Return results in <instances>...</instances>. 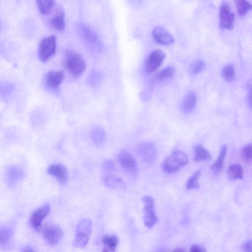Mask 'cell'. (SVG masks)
Segmentation results:
<instances>
[{
	"mask_svg": "<svg viewBox=\"0 0 252 252\" xmlns=\"http://www.w3.org/2000/svg\"><path fill=\"white\" fill-rule=\"evenodd\" d=\"M13 236L12 230L7 227H3L0 229V246L5 247L11 241Z\"/></svg>",
	"mask_w": 252,
	"mask_h": 252,
	"instance_id": "484cf974",
	"label": "cell"
},
{
	"mask_svg": "<svg viewBox=\"0 0 252 252\" xmlns=\"http://www.w3.org/2000/svg\"><path fill=\"white\" fill-rule=\"evenodd\" d=\"M211 158V156L210 153L202 146L197 145L195 147L193 158L194 162L207 160Z\"/></svg>",
	"mask_w": 252,
	"mask_h": 252,
	"instance_id": "cb8c5ba5",
	"label": "cell"
},
{
	"mask_svg": "<svg viewBox=\"0 0 252 252\" xmlns=\"http://www.w3.org/2000/svg\"><path fill=\"white\" fill-rule=\"evenodd\" d=\"M37 5L40 13L42 15H48L54 10L55 0H36Z\"/></svg>",
	"mask_w": 252,
	"mask_h": 252,
	"instance_id": "7402d4cb",
	"label": "cell"
},
{
	"mask_svg": "<svg viewBox=\"0 0 252 252\" xmlns=\"http://www.w3.org/2000/svg\"><path fill=\"white\" fill-rule=\"evenodd\" d=\"M200 175V171L195 172L188 180L187 183V189H195L199 188L198 179Z\"/></svg>",
	"mask_w": 252,
	"mask_h": 252,
	"instance_id": "f546056e",
	"label": "cell"
},
{
	"mask_svg": "<svg viewBox=\"0 0 252 252\" xmlns=\"http://www.w3.org/2000/svg\"><path fill=\"white\" fill-rule=\"evenodd\" d=\"M103 251L115 252L119 244V239L115 235H106L102 238Z\"/></svg>",
	"mask_w": 252,
	"mask_h": 252,
	"instance_id": "d6986e66",
	"label": "cell"
},
{
	"mask_svg": "<svg viewBox=\"0 0 252 252\" xmlns=\"http://www.w3.org/2000/svg\"><path fill=\"white\" fill-rule=\"evenodd\" d=\"M152 35L155 41L159 44L168 45L174 42L172 35L161 26L155 27L152 31Z\"/></svg>",
	"mask_w": 252,
	"mask_h": 252,
	"instance_id": "4fadbf2b",
	"label": "cell"
},
{
	"mask_svg": "<svg viewBox=\"0 0 252 252\" xmlns=\"http://www.w3.org/2000/svg\"><path fill=\"white\" fill-rule=\"evenodd\" d=\"M237 11L240 16L245 15L252 8L251 4L247 0H235Z\"/></svg>",
	"mask_w": 252,
	"mask_h": 252,
	"instance_id": "4316f807",
	"label": "cell"
},
{
	"mask_svg": "<svg viewBox=\"0 0 252 252\" xmlns=\"http://www.w3.org/2000/svg\"><path fill=\"white\" fill-rule=\"evenodd\" d=\"M51 27L58 31H63L65 28V14L63 9L57 7L50 20Z\"/></svg>",
	"mask_w": 252,
	"mask_h": 252,
	"instance_id": "9a60e30c",
	"label": "cell"
},
{
	"mask_svg": "<svg viewBox=\"0 0 252 252\" xmlns=\"http://www.w3.org/2000/svg\"><path fill=\"white\" fill-rule=\"evenodd\" d=\"M102 167L104 170L107 172H113L116 170L115 163L109 159L105 160L103 162Z\"/></svg>",
	"mask_w": 252,
	"mask_h": 252,
	"instance_id": "d6a6232c",
	"label": "cell"
},
{
	"mask_svg": "<svg viewBox=\"0 0 252 252\" xmlns=\"http://www.w3.org/2000/svg\"><path fill=\"white\" fill-rule=\"evenodd\" d=\"M196 102V96L193 92H189L184 97L181 105L182 111L185 113H189L192 111Z\"/></svg>",
	"mask_w": 252,
	"mask_h": 252,
	"instance_id": "e0dca14e",
	"label": "cell"
},
{
	"mask_svg": "<svg viewBox=\"0 0 252 252\" xmlns=\"http://www.w3.org/2000/svg\"><path fill=\"white\" fill-rule=\"evenodd\" d=\"M219 18L220 27L227 30L233 29L235 22V14L227 2L223 3L220 7Z\"/></svg>",
	"mask_w": 252,
	"mask_h": 252,
	"instance_id": "9c48e42d",
	"label": "cell"
},
{
	"mask_svg": "<svg viewBox=\"0 0 252 252\" xmlns=\"http://www.w3.org/2000/svg\"><path fill=\"white\" fill-rule=\"evenodd\" d=\"M42 235L48 245L55 246L62 239L63 232L59 225L55 224H48L43 228Z\"/></svg>",
	"mask_w": 252,
	"mask_h": 252,
	"instance_id": "8992f818",
	"label": "cell"
},
{
	"mask_svg": "<svg viewBox=\"0 0 252 252\" xmlns=\"http://www.w3.org/2000/svg\"><path fill=\"white\" fill-rule=\"evenodd\" d=\"M222 75L223 78L228 82L234 80L235 77L234 66L232 63H228L222 68Z\"/></svg>",
	"mask_w": 252,
	"mask_h": 252,
	"instance_id": "83f0119b",
	"label": "cell"
},
{
	"mask_svg": "<svg viewBox=\"0 0 252 252\" xmlns=\"http://www.w3.org/2000/svg\"><path fill=\"white\" fill-rule=\"evenodd\" d=\"M227 173L228 178L232 180L242 179L243 175V167L239 163L231 164L227 169Z\"/></svg>",
	"mask_w": 252,
	"mask_h": 252,
	"instance_id": "603a6c76",
	"label": "cell"
},
{
	"mask_svg": "<svg viewBox=\"0 0 252 252\" xmlns=\"http://www.w3.org/2000/svg\"><path fill=\"white\" fill-rule=\"evenodd\" d=\"M47 172L61 184H64L67 182L68 170L66 167L62 164L55 163L50 165L47 169Z\"/></svg>",
	"mask_w": 252,
	"mask_h": 252,
	"instance_id": "7c38bea8",
	"label": "cell"
},
{
	"mask_svg": "<svg viewBox=\"0 0 252 252\" xmlns=\"http://www.w3.org/2000/svg\"><path fill=\"white\" fill-rule=\"evenodd\" d=\"M144 207L143 221L145 226L149 228H152L158 221V218L155 211V201L154 198L150 195H146L142 198Z\"/></svg>",
	"mask_w": 252,
	"mask_h": 252,
	"instance_id": "5b68a950",
	"label": "cell"
},
{
	"mask_svg": "<svg viewBox=\"0 0 252 252\" xmlns=\"http://www.w3.org/2000/svg\"><path fill=\"white\" fill-rule=\"evenodd\" d=\"M227 146L223 145L220 149V152L217 159H216L211 166V169L215 173H218L222 170L224 160L226 154Z\"/></svg>",
	"mask_w": 252,
	"mask_h": 252,
	"instance_id": "44dd1931",
	"label": "cell"
},
{
	"mask_svg": "<svg viewBox=\"0 0 252 252\" xmlns=\"http://www.w3.org/2000/svg\"><path fill=\"white\" fill-rule=\"evenodd\" d=\"M165 58V53L159 49L153 51L147 57L144 66V72L149 74L158 69Z\"/></svg>",
	"mask_w": 252,
	"mask_h": 252,
	"instance_id": "30bf717a",
	"label": "cell"
},
{
	"mask_svg": "<svg viewBox=\"0 0 252 252\" xmlns=\"http://www.w3.org/2000/svg\"><path fill=\"white\" fill-rule=\"evenodd\" d=\"M190 252H205L206 250L202 246L194 244L190 248Z\"/></svg>",
	"mask_w": 252,
	"mask_h": 252,
	"instance_id": "836d02e7",
	"label": "cell"
},
{
	"mask_svg": "<svg viewBox=\"0 0 252 252\" xmlns=\"http://www.w3.org/2000/svg\"><path fill=\"white\" fill-rule=\"evenodd\" d=\"M63 71L51 70L45 75V83L50 88H58L62 84L63 79Z\"/></svg>",
	"mask_w": 252,
	"mask_h": 252,
	"instance_id": "2e32d148",
	"label": "cell"
},
{
	"mask_svg": "<svg viewBox=\"0 0 252 252\" xmlns=\"http://www.w3.org/2000/svg\"><path fill=\"white\" fill-rule=\"evenodd\" d=\"M104 183L112 189H124L126 188L125 182L119 177L112 175H108L104 178Z\"/></svg>",
	"mask_w": 252,
	"mask_h": 252,
	"instance_id": "ac0fdd59",
	"label": "cell"
},
{
	"mask_svg": "<svg viewBox=\"0 0 252 252\" xmlns=\"http://www.w3.org/2000/svg\"><path fill=\"white\" fill-rule=\"evenodd\" d=\"M136 153L140 160L144 163H150L155 160L156 150L151 143H143L139 145L136 149Z\"/></svg>",
	"mask_w": 252,
	"mask_h": 252,
	"instance_id": "8fae6325",
	"label": "cell"
},
{
	"mask_svg": "<svg viewBox=\"0 0 252 252\" xmlns=\"http://www.w3.org/2000/svg\"><path fill=\"white\" fill-rule=\"evenodd\" d=\"M92 222L88 218L82 219L78 223L73 243L75 247L83 248L88 244L92 231Z\"/></svg>",
	"mask_w": 252,
	"mask_h": 252,
	"instance_id": "3957f363",
	"label": "cell"
},
{
	"mask_svg": "<svg viewBox=\"0 0 252 252\" xmlns=\"http://www.w3.org/2000/svg\"><path fill=\"white\" fill-rule=\"evenodd\" d=\"M188 161L189 158L186 153L176 151L165 158L162 164V168L165 172L172 173L186 165Z\"/></svg>",
	"mask_w": 252,
	"mask_h": 252,
	"instance_id": "7a4b0ae2",
	"label": "cell"
},
{
	"mask_svg": "<svg viewBox=\"0 0 252 252\" xmlns=\"http://www.w3.org/2000/svg\"><path fill=\"white\" fill-rule=\"evenodd\" d=\"M22 251L23 252H34L35 251L31 247H27L24 248L23 249Z\"/></svg>",
	"mask_w": 252,
	"mask_h": 252,
	"instance_id": "d590c367",
	"label": "cell"
},
{
	"mask_svg": "<svg viewBox=\"0 0 252 252\" xmlns=\"http://www.w3.org/2000/svg\"><path fill=\"white\" fill-rule=\"evenodd\" d=\"M118 161L124 171L129 175H135L138 171L136 161L132 155L127 150L120 152L118 156Z\"/></svg>",
	"mask_w": 252,
	"mask_h": 252,
	"instance_id": "ba28073f",
	"label": "cell"
},
{
	"mask_svg": "<svg viewBox=\"0 0 252 252\" xmlns=\"http://www.w3.org/2000/svg\"><path fill=\"white\" fill-rule=\"evenodd\" d=\"M92 138L93 142L96 145H100L104 142L105 140V132L101 128H96L94 129L92 131Z\"/></svg>",
	"mask_w": 252,
	"mask_h": 252,
	"instance_id": "f1b7e54d",
	"label": "cell"
},
{
	"mask_svg": "<svg viewBox=\"0 0 252 252\" xmlns=\"http://www.w3.org/2000/svg\"><path fill=\"white\" fill-rule=\"evenodd\" d=\"M252 241L248 240L245 242H244L242 246V249L243 251L246 252H252Z\"/></svg>",
	"mask_w": 252,
	"mask_h": 252,
	"instance_id": "e575fe53",
	"label": "cell"
},
{
	"mask_svg": "<svg viewBox=\"0 0 252 252\" xmlns=\"http://www.w3.org/2000/svg\"><path fill=\"white\" fill-rule=\"evenodd\" d=\"M175 69L171 65L164 67L155 75V77L157 80L166 81L171 78L175 74Z\"/></svg>",
	"mask_w": 252,
	"mask_h": 252,
	"instance_id": "d4e9b609",
	"label": "cell"
},
{
	"mask_svg": "<svg viewBox=\"0 0 252 252\" xmlns=\"http://www.w3.org/2000/svg\"><path fill=\"white\" fill-rule=\"evenodd\" d=\"M57 48L56 37L51 35L43 38L40 42L38 48L39 60L43 63L50 60L55 54Z\"/></svg>",
	"mask_w": 252,
	"mask_h": 252,
	"instance_id": "277c9868",
	"label": "cell"
},
{
	"mask_svg": "<svg viewBox=\"0 0 252 252\" xmlns=\"http://www.w3.org/2000/svg\"><path fill=\"white\" fill-rule=\"evenodd\" d=\"M78 29L81 37L88 45L97 51L101 49L102 43L91 28L85 24H81L78 26Z\"/></svg>",
	"mask_w": 252,
	"mask_h": 252,
	"instance_id": "52a82bcc",
	"label": "cell"
},
{
	"mask_svg": "<svg viewBox=\"0 0 252 252\" xmlns=\"http://www.w3.org/2000/svg\"><path fill=\"white\" fill-rule=\"evenodd\" d=\"M242 156L244 159L247 162L252 160V144H248L244 146L241 150Z\"/></svg>",
	"mask_w": 252,
	"mask_h": 252,
	"instance_id": "1f68e13d",
	"label": "cell"
},
{
	"mask_svg": "<svg viewBox=\"0 0 252 252\" xmlns=\"http://www.w3.org/2000/svg\"><path fill=\"white\" fill-rule=\"evenodd\" d=\"M205 67V63L202 60H198L194 62L190 66V72L195 75L201 72Z\"/></svg>",
	"mask_w": 252,
	"mask_h": 252,
	"instance_id": "4dcf8cb0",
	"label": "cell"
},
{
	"mask_svg": "<svg viewBox=\"0 0 252 252\" xmlns=\"http://www.w3.org/2000/svg\"><path fill=\"white\" fill-rule=\"evenodd\" d=\"M50 211V207L48 204L43 205L33 211L30 218V223L32 227L35 229L38 228Z\"/></svg>",
	"mask_w": 252,
	"mask_h": 252,
	"instance_id": "5bb4252c",
	"label": "cell"
},
{
	"mask_svg": "<svg viewBox=\"0 0 252 252\" xmlns=\"http://www.w3.org/2000/svg\"><path fill=\"white\" fill-rule=\"evenodd\" d=\"M175 252H185V250H184L183 248H176L175 250H174Z\"/></svg>",
	"mask_w": 252,
	"mask_h": 252,
	"instance_id": "8d00e7d4",
	"label": "cell"
},
{
	"mask_svg": "<svg viewBox=\"0 0 252 252\" xmlns=\"http://www.w3.org/2000/svg\"><path fill=\"white\" fill-rule=\"evenodd\" d=\"M23 176V173L20 169L12 167L9 168L6 172L7 182L10 186H13L20 181Z\"/></svg>",
	"mask_w": 252,
	"mask_h": 252,
	"instance_id": "ffe728a7",
	"label": "cell"
},
{
	"mask_svg": "<svg viewBox=\"0 0 252 252\" xmlns=\"http://www.w3.org/2000/svg\"><path fill=\"white\" fill-rule=\"evenodd\" d=\"M63 63L65 68L74 77L80 76L86 68V63L83 58L73 51L66 53Z\"/></svg>",
	"mask_w": 252,
	"mask_h": 252,
	"instance_id": "6da1fadb",
	"label": "cell"
}]
</instances>
